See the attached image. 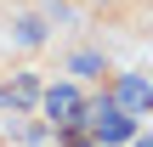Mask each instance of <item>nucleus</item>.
I'll return each mask as SVG.
<instances>
[{"label": "nucleus", "mask_w": 153, "mask_h": 147, "mask_svg": "<svg viewBox=\"0 0 153 147\" xmlns=\"http://www.w3.org/2000/svg\"><path fill=\"white\" fill-rule=\"evenodd\" d=\"M79 125L91 130V142H97V147H125L131 136H136V119H131V113H119V108H114V96H102V102H85Z\"/></svg>", "instance_id": "1"}, {"label": "nucleus", "mask_w": 153, "mask_h": 147, "mask_svg": "<svg viewBox=\"0 0 153 147\" xmlns=\"http://www.w3.org/2000/svg\"><path fill=\"white\" fill-rule=\"evenodd\" d=\"M79 113H85V96H79L74 85H51V91H45V119H51L62 136H74Z\"/></svg>", "instance_id": "2"}, {"label": "nucleus", "mask_w": 153, "mask_h": 147, "mask_svg": "<svg viewBox=\"0 0 153 147\" xmlns=\"http://www.w3.org/2000/svg\"><path fill=\"white\" fill-rule=\"evenodd\" d=\"M114 108L131 113V119L153 113V79H142V74H119V79H114Z\"/></svg>", "instance_id": "3"}, {"label": "nucleus", "mask_w": 153, "mask_h": 147, "mask_svg": "<svg viewBox=\"0 0 153 147\" xmlns=\"http://www.w3.org/2000/svg\"><path fill=\"white\" fill-rule=\"evenodd\" d=\"M34 96H40V85H34L28 74H17L11 85H0V108H11V113H23V108H28Z\"/></svg>", "instance_id": "4"}, {"label": "nucleus", "mask_w": 153, "mask_h": 147, "mask_svg": "<svg viewBox=\"0 0 153 147\" xmlns=\"http://www.w3.org/2000/svg\"><path fill=\"white\" fill-rule=\"evenodd\" d=\"M17 40H23V45H40V40H45L40 17H23V23H17Z\"/></svg>", "instance_id": "5"}, {"label": "nucleus", "mask_w": 153, "mask_h": 147, "mask_svg": "<svg viewBox=\"0 0 153 147\" xmlns=\"http://www.w3.org/2000/svg\"><path fill=\"white\" fill-rule=\"evenodd\" d=\"M74 74H102V57H97V51H79V57H74Z\"/></svg>", "instance_id": "6"}, {"label": "nucleus", "mask_w": 153, "mask_h": 147, "mask_svg": "<svg viewBox=\"0 0 153 147\" xmlns=\"http://www.w3.org/2000/svg\"><path fill=\"white\" fill-rule=\"evenodd\" d=\"M62 147H97V142H91V136H68Z\"/></svg>", "instance_id": "7"}, {"label": "nucleus", "mask_w": 153, "mask_h": 147, "mask_svg": "<svg viewBox=\"0 0 153 147\" xmlns=\"http://www.w3.org/2000/svg\"><path fill=\"white\" fill-rule=\"evenodd\" d=\"M125 147H153V136H131V142H125Z\"/></svg>", "instance_id": "8"}, {"label": "nucleus", "mask_w": 153, "mask_h": 147, "mask_svg": "<svg viewBox=\"0 0 153 147\" xmlns=\"http://www.w3.org/2000/svg\"><path fill=\"white\" fill-rule=\"evenodd\" d=\"M79 6H114V0H79Z\"/></svg>", "instance_id": "9"}]
</instances>
